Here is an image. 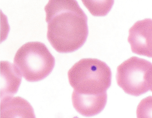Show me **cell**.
I'll use <instances>...</instances> for the list:
<instances>
[{
  "label": "cell",
  "instance_id": "obj_1",
  "mask_svg": "<svg viewBox=\"0 0 152 118\" xmlns=\"http://www.w3.org/2000/svg\"><path fill=\"white\" fill-rule=\"evenodd\" d=\"M45 10L48 40L55 50L71 53L83 45L88 34V18L77 1L50 0Z\"/></svg>",
  "mask_w": 152,
  "mask_h": 118
},
{
  "label": "cell",
  "instance_id": "obj_2",
  "mask_svg": "<svg viewBox=\"0 0 152 118\" xmlns=\"http://www.w3.org/2000/svg\"><path fill=\"white\" fill-rule=\"evenodd\" d=\"M69 83L79 93L95 94L107 92L111 83L112 72L104 62L83 58L76 63L68 73Z\"/></svg>",
  "mask_w": 152,
  "mask_h": 118
},
{
  "label": "cell",
  "instance_id": "obj_3",
  "mask_svg": "<svg viewBox=\"0 0 152 118\" xmlns=\"http://www.w3.org/2000/svg\"><path fill=\"white\" fill-rule=\"evenodd\" d=\"M14 63L25 80L36 82L44 80L52 72L55 59L44 44L30 42L18 49Z\"/></svg>",
  "mask_w": 152,
  "mask_h": 118
},
{
  "label": "cell",
  "instance_id": "obj_4",
  "mask_svg": "<svg viewBox=\"0 0 152 118\" xmlns=\"http://www.w3.org/2000/svg\"><path fill=\"white\" fill-rule=\"evenodd\" d=\"M152 64L149 61L132 57L119 65L116 80L126 94L138 96L152 91Z\"/></svg>",
  "mask_w": 152,
  "mask_h": 118
},
{
  "label": "cell",
  "instance_id": "obj_5",
  "mask_svg": "<svg viewBox=\"0 0 152 118\" xmlns=\"http://www.w3.org/2000/svg\"><path fill=\"white\" fill-rule=\"evenodd\" d=\"M152 19L135 22L129 31L128 40L133 53L152 58Z\"/></svg>",
  "mask_w": 152,
  "mask_h": 118
},
{
  "label": "cell",
  "instance_id": "obj_6",
  "mask_svg": "<svg viewBox=\"0 0 152 118\" xmlns=\"http://www.w3.org/2000/svg\"><path fill=\"white\" fill-rule=\"evenodd\" d=\"M107 97V92L91 94H80L74 90L72 99L76 111L83 116L91 117L103 111L106 106Z\"/></svg>",
  "mask_w": 152,
  "mask_h": 118
},
{
  "label": "cell",
  "instance_id": "obj_7",
  "mask_svg": "<svg viewBox=\"0 0 152 118\" xmlns=\"http://www.w3.org/2000/svg\"><path fill=\"white\" fill-rule=\"evenodd\" d=\"M1 99V118H35L32 107L25 99L13 96Z\"/></svg>",
  "mask_w": 152,
  "mask_h": 118
},
{
  "label": "cell",
  "instance_id": "obj_8",
  "mask_svg": "<svg viewBox=\"0 0 152 118\" xmlns=\"http://www.w3.org/2000/svg\"><path fill=\"white\" fill-rule=\"evenodd\" d=\"M1 99L13 96L17 93L22 75L14 65L7 61L1 63Z\"/></svg>",
  "mask_w": 152,
  "mask_h": 118
},
{
  "label": "cell",
  "instance_id": "obj_9",
  "mask_svg": "<svg viewBox=\"0 0 152 118\" xmlns=\"http://www.w3.org/2000/svg\"><path fill=\"white\" fill-rule=\"evenodd\" d=\"M86 7L94 16L107 15L111 9L114 1H83Z\"/></svg>",
  "mask_w": 152,
  "mask_h": 118
}]
</instances>
